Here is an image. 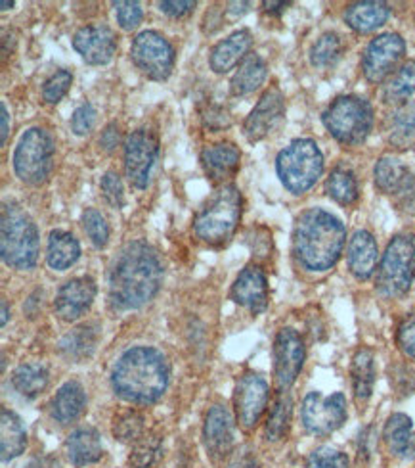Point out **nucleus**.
Segmentation results:
<instances>
[{"mask_svg": "<svg viewBox=\"0 0 415 468\" xmlns=\"http://www.w3.org/2000/svg\"><path fill=\"white\" fill-rule=\"evenodd\" d=\"M160 253L144 240L129 242L111 265L108 288L115 309H140L155 298L163 282Z\"/></svg>", "mask_w": 415, "mask_h": 468, "instance_id": "1", "label": "nucleus"}, {"mask_svg": "<svg viewBox=\"0 0 415 468\" xmlns=\"http://www.w3.org/2000/svg\"><path fill=\"white\" fill-rule=\"evenodd\" d=\"M111 386L125 401L153 403L169 386V363L160 349L148 346L130 347L115 363Z\"/></svg>", "mask_w": 415, "mask_h": 468, "instance_id": "2", "label": "nucleus"}, {"mask_svg": "<svg viewBox=\"0 0 415 468\" xmlns=\"http://www.w3.org/2000/svg\"><path fill=\"white\" fill-rule=\"evenodd\" d=\"M347 242L345 225L329 211L314 207L296 219L293 250L306 271L324 272L339 261Z\"/></svg>", "mask_w": 415, "mask_h": 468, "instance_id": "3", "label": "nucleus"}, {"mask_svg": "<svg viewBox=\"0 0 415 468\" xmlns=\"http://www.w3.org/2000/svg\"><path fill=\"white\" fill-rule=\"evenodd\" d=\"M242 192L232 185H223L197 211L193 219L195 237L219 246L224 244L242 219Z\"/></svg>", "mask_w": 415, "mask_h": 468, "instance_id": "4", "label": "nucleus"}, {"mask_svg": "<svg viewBox=\"0 0 415 468\" xmlns=\"http://www.w3.org/2000/svg\"><path fill=\"white\" fill-rule=\"evenodd\" d=\"M0 251L8 267L27 271L38 260V230L27 213L16 206L5 204L0 221Z\"/></svg>", "mask_w": 415, "mask_h": 468, "instance_id": "5", "label": "nucleus"}, {"mask_svg": "<svg viewBox=\"0 0 415 468\" xmlns=\"http://www.w3.org/2000/svg\"><path fill=\"white\" fill-rule=\"evenodd\" d=\"M275 171L293 194H305L322 177L324 155L314 141L299 139L284 148L275 160Z\"/></svg>", "mask_w": 415, "mask_h": 468, "instance_id": "6", "label": "nucleus"}, {"mask_svg": "<svg viewBox=\"0 0 415 468\" xmlns=\"http://www.w3.org/2000/svg\"><path fill=\"white\" fill-rule=\"evenodd\" d=\"M326 129L343 144H362L373 127V110L360 96H339L324 112Z\"/></svg>", "mask_w": 415, "mask_h": 468, "instance_id": "7", "label": "nucleus"}, {"mask_svg": "<svg viewBox=\"0 0 415 468\" xmlns=\"http://www.w3.org/2000/svg\"><path fill=\"white\" fill-rule=\"evenodd\" d=\"M54 167V141L41 129L33 127L19 139L14 152V171L26 185H41Z\"/></svg>", "mask_w": 415, "mask_h": 468, "instance_id": "8", "label": "nucleus"}, {"mask_svg": "<svg viewBox=\"0 0 415 468\" xmlns=\"http://www.w3.org/2000/svg\"><path fill=\"white\" fill-rule=\"evenodd\" d=\"M415 277V244L410 237H394L381 260L378 292L383 298H402Z\"/></svg>", "mask_w": 415, "mask_h": 468, "instance_id": "9", "label": "nucleus"}, {"mask_svg": "<svg viewBox=\"0 0 415 468\" xmlns=\"http://www.w3.org/2000/svg\"><path fill=\"white\" fill-rule=\"evenodd\" d=\"M130 58L138 69L155 81L167 80L174 68V48L157 31H144L136 35L130 47Z\"/></svg>", "mask_w": 415, "mask_h": 468, "instance_id": "10", "label": "nucleus"}, {"mask_svg": "<svg viewBox=\"0 0 415 468\" xmlns=\"http://www.w3.org/2000/svg\"><path fill=\"white\" fill-rule=\"evenodd\" d=\"M347 399L343 394L324 398L320 392H310L303 401V424L310 434L327 436L345 424Z\"/></svg>", "mask_w": 415, "mask_h": 468, "instance_id": "11", "label": "nucleus"}, {"mask_svg": "<svg viewBox=\"0 0 415 468\" xmlns=\"http://www.w3.org/2000/svg\"><path fill=\"white\" fill-rule=\"evenodd\" d=\"M157 154H160V141L151 131L138 129L129 134L125 143V171L132 186H148Z\"/></svg>", "mask_w": 415, "mask_h": 468, "instance_id": "12", "label": "nucleus"}, {"mask_svg": "<svg viewBox=\"0 0 415 468\" xmlns=\"http://www.w3.org/2000/svg\"><path fill=\"white\" fill-rule=\"evenodd\" d=\"M305 342L293 328H282L274 342V375L282 389L295 384L305 365Z\"/></svg>", "mask_w": 415, "mask_h": 468, "instance_id": "13", "label": "nucleus"}, {"mask_svg": "<svg viewBox=\"0 0 415 468\" xmlns=\"http://www.w3.org/2000/svg\"><path fill=\"white\" fill-rule=\"evenodd\" d=\"M406 52V43L399 33H383L375 37L368 45L362 60L366 80L371 83H381L394 69Z\"/></svg>", "mask_w": 415, "mask_h": 468, "instance_id": "14", "label": "nucleus"}, {"mask_svg": "<svg viewBox=\"0 0 415 468\" xmlns=\"http://www.w3.org/2000/svg\"><path fill=\"white\" fill-rule=\"evenodd\" d=\"M268 384L259 375H245L235 386V411L244 428H254L268 405Z\"/></svg>", "mask_w": 415, "mask_h": 468, "instance_id": "15", "label": "nucleus"}, {"mask_svg": "<svg viewBox=\"0 0 415 468\" xmlns=\"http://www.w3.org/2000/svg\"><path fill=\"white\" fill-rule=\"evenodd\" d=\"M285 113L284 94L278 89H270L263 94V99L253 108L244 123V134L249 143H259L282 122Z\"/></svg>", "mask_w": 415, "mask_h": 468, "instance_id": "16", "label": "nucleus"}, {"mask_svg": "<svg viewBox=\"0 0 415 468\" xmlns=\"http://www.w3.org/2000/svg\"><path fill=\"white\" fill-rule=\"evenodd\" d=\"M73 48L92 66L108 64L117 50V37L108 26H87L73 37Z\"/></svg>", "mask_w": 415, "mask_h": 468, "instance_id": "17", "label": "nucleus"}, {"mask_svg": "<svg viewBox=\"0 0 415 468\" xmlns=\"http://www.w3.org/2000/svg\"><path fill=\"white\" fill-rule=\"evenodd\" d=\"M94 298H96V282L90 277L73 279L66 282L57 292V296L54 300L56 315L66 323L77 321L90 309Z\"/></svg>", "mask_w": 415, "mask_h": 468, "instance_id": "18", "label": "nucleus"}, {"mask_svg": "<svg viewBox=\"0 0 415 468\" xmlns=\"http://www.w3.org/2000/svg\"><path fill=\"white\" fill-rule=\"evenodd\" d=\"M203 440L209 457L214 461H223L232 453L233 419L224 405L211 407L203 426Z\"/></svg>", "mask_w": 415, "mask_h": 468, "instance_id": "19", "label": "nucleus"}, {"mask_svg": "<svg viewBox=\"0 0 415 468\" xmlns=\"http://www.w3.org/2000/svg\"><path fill=\"white\" fill-rule=\"evenodd\" d=\"M232 300L259 315L268 305V281L265 271L256 265L245 267L232 286Z\"/></svg>", "mask_w": 415, "mask_h": 468, "instance_id": "20", "label": "nucleus"}, {"mask_svg": "<svg viewBox=\"0 0 415 468\" xmlns=\"http://www.w3.org/2000/svg\"><path fill=\"white\" fill-rule=\"evenodd\" d=\"M242 154L232 143H219L207 146L202 152V164L207 173V177L214 183H224L232 179L240 169Z\"/></svg>", "mask_w": 415, "mask_h": 468, "instance_id": "21", "label": "nucleus"}, {"mask_svg": "<svg viewBox=\"0 0 415 468\" xmlns=\"http://www.w3.org/2000/svg\"><path fill=\"white\" fill-rule=\"evenodd\" d=\"M378 242L368 230H356L348 244V269L356 279L368 281L378 267Z\"/></svg>", "mask_w": 415, "mask_h": 468, "instance_id": "22", "label": "nucleus"}, {"mask_svg": "<svg viewBox=\"0 0 415 468\" xmlns=\"http://www.w3.org/2000/svg\"><path fill=\"white\" fill-rule=\"evenodd\" d=\"M251 33L247 29L232 33L224 41L216 45L211 52V69L214 73H226L233 69L237 64L244 62L251 48Z\"/></svg>", "mask_w": 415, "mask_h": 468, "instance_id": "23", "label": "nucleus"}, {"mask_svg": "<svg viewBox=\"0 0 415 468\" xmlns=\"http://www.w3.org/2000/svg\"><path fill=\"white\" fill-rule=\"evenodd\" d=\"M85 407H87V394L83 386L78 382H66L56 392L50 403V413L54 420H57L59 424H69L85 413Z\"/></svg>", "mask_w": 415, "mask_h": 468, "instance_id": "24", "label": "nucleus"}, {"mask_svg": "<svg viewBox=\"0 0 415 468\" xmlns=\"http://www.w3.org/2000/svg\"><path fill=\"white\" fill-rule=\"evenodd\" d=\"M66 452L75 466H87L98 463L104 455L100 434H98L94 428H78V431H75L67 438Z\"/></svg>", "mask_w": 415, "mask_h": 468, "instance_id": "25", "label": "nucleus"}, {"mask_svg": "<svg viewBox=\"0 0 415 468\" xmlns=\"http://www.w3.org/2000/svg\"><path fill=\"white\" fill-rule=\"evenodd\" d=\"M27 445V432L26 426L16 413L3 409L0 411V453L3 461L8 463L26 452Z\"/></svg>", "mask_w": 415, "mask_h": 468, "instance_id": "26", "label": "nucleus"}, {"mask_svg": "<svg viewBox=\"0 0 415 468\" xmlns=\"http://www.w3.org/2000/svg\"><path fill=\"white\" fill-rule=\"evenodd\" d=\"M390 16V8L378 0H368V3H354L345 12V22L348 27L358 33H369L381 27Z\"/></svg>", "mask_w": 415, "mask_h": 468, "instance_id": "27", "label": "nucleus"}, {"mask_svg": "<svg viewBox=\"0 0 415 468\" xmlns=\"http://www.w3.org/2000/svg\"><path fill=\"white\" fill-rule=\"evenodd\" d=\"M383 438L392 455L397 457L415 455V432H413V422L408 415L404 413L392 415L385 424Z\"/></svg>", "mask_w": 415, "mask_h": 468, "instance_id": "28", "label": "nucleus"}, {"mask_svg": "<svg viewBox=\"0 0 415 468\" xmlns=\"http://www.w3.org/2000/svg\"><path fill=\"white\" fill-rule=\"evenodd\" d=\"M411 181L413 175L410 169L399 158H392V155H385L375 165V185L385 194L400 197Z\"/></svg>", "mask_w": 415, "mask_h": 468, "instance_id": "29", "label": "nucleus"}, {"mask_svg": "<svg viewBox=\"0 0 415 468\" xmlns=\"http://www.w3.org/2000/svg\"><path fill=\"white\" fill-rule=\"evenodd\" d=\"M81 256V246L71 232L66 230H52L48 237V251L47 261L54 271L69 269Z\"/></svg>", "mask_w": 415, "mask_h": 468, "instance_id": "30", "label": "nucleus"}, {"mask_svg": "<svg viewBox=\"0 0 415 468\" xmlns=\"http://www.w3.org/2000/svg\"><path fill=\"white\" fill-rule=\"evenodd\" d=\"M266 80V64L259 54H249L232 77V94L245 96L254 92Z\"/></svg>", "mask_w": 415, "mask_h": 468, "instance_id": "31", "label": "nucleus"}, {"mask_svg": "<svg viewBox=\"0 0 415 468\" xmlns=\"http://www.w3.org/2000/svg\"><path fill=\"white\" fill-rule=\"evenodd\" d=\"M350 377H352V388H354L356 399L368 401L375 384V359H373L371 349L362 347L356 351L352 367H350Z\"/></svg>", "mask_w": 415, "mask_h": 468, "instance_id": "32", "label": "nucleus"}, {"mask_svg": "<svg viewBox=\"0 0 415 468\" xmlns=\"http://www.w3.org/2000/svg\"><path fill=\"white\" fill-rule=\"evenodd\" d=\"M48 370L41 363H24L19 365L14 375H12V384L17 389L19 396H24L27 399L36 398L41 392H45L48 386Z\"/></svg>", "mask_w": 415, "mask_h": 468, "instance_id": "33", "label": "nucleus"}, {"mask_svg": "<svg viewBox=\"0 0 415 468\" xmlns=\"http://www.w3.org/2000/svg\"><path fill=\"white\" fill-rule=\"evenodd\" d=\"M98 342V333L94 326H78L75 330H71L69 335H66L59 342V351L66 359L71 361H83L87 357L92 356V351L96 347Z\"/></svg>", "mask_w": 415, "mask_h": 468, "instance_id": "34", "label": "nucleus"}, {"mask_svg": "<svg viewBox=\"0 0 415 468\" xmlns=\"http://www.w3.org/2000/svg\"><path fill=\"white\" fill-rule=\"evenodd\" d=\"M389 141L399 150L415 148V101L404 104L390 120Z\"/></svg>", "mask_w": 415, "mask_h": 468, "instance_id": "35", "label": "nucleus"}, {"mask_svg": "<svg viewBox=\"0 0 415 468\" xmlns=\"http://www.w3.org/2000/svg\"><path fill=\"white\" fill-rule=\"evenodd\" d=\"M163 459V438L157 432H146L132 445L129 463L134 468H155Z\"/></svg>", "mask_w": 415, "mask_h": 468, "instance_id": "36", "label": "nucleus"}, {"mask_svg": "<svg viewBox=\"0 0 415 468\" xmlns=\"http://www.w3.org/2000/svg\"><path fill=\"white\" fill-rule=\"evenodd\" d=\"M326 192L341 206H350L358 200V183L354 173L347 167L333 169L326 183Z\"/></svg>", "mask_w": 415, "mask_h": 468, "instance_id": "37", "label": "nucleus"}, {"mask_svg": "<svg viewBox=\"0 0 415 468\" xmlns=\"http://www.w3.org/2000/svg\"><path fill=\"white\" fill-rule=\"evenodd\" d=\"M415 92V62L404 64L399 73L383 89V101L387 104H400Z\"/></svg>", "mask_w": 415, "mask_h": 468, "instance_id": "38", "label": "nucleus"}, {"mask_svg": "<svg viewBox=\"0 0 415 468\" xmlns=\"http://www.w3.org/2000/svg\"><path fill=\"white\" fill-rule=\"evenodd\" d=\"M146 434V420L144 415L134 411V409H127L115 415L113 419V436L119 441H130L134 443L138 438Z\"/></svg>", "mask_w": 415, "mask_h": 468, "instance_id": "39", "label": "nucleus"}, {"mask_svg": "<svg viewBox=\"0 0 415 468\" xmlns=\"http://www.w3.org/2000/svg\"><path fill=\"white\" fill-rule=\"evenodd\" d=\"M343 52L341 37L337 33H324L310 48V62L316 68H329L339 60Z\"/></svg>", "mask_w": 415, "mask_h": 468, "instance_id": "40", "label": "nucleus"}, {"mask_svg": "<svg viewBox=\"0 0 415 468\" xmlns=\"http://www.w3.org/2000/svg\"><path fill=\"white\" fill-rule=\"evenodd\" d=\"M291 407L293 403L289 396H282L278 401H275L266 422V438L270 441H278L287 434L289 422H291Z\"/></svg>", "mask_w": 415, "mask_h": 468, "instance_id": "41", "label": "nucleus"}, {"mask_svg": "<svg viewBox=\"0 0 415 468\" xmlns=\"http://www.w3.org/2000/svg\"><path fill=\"white\" fill-rule=\"evenodd\" d=\"M83 227H85V232L88 234L90 242L96 246V248H104L109 240V227H108V221L106 218L102 216L100 211L98 209H85L83 213Z\"/></svg>", "mask_w": 415, "mask_h": 468, "instance_id": "42", "label": "nucleus"}, {"mask_svg": "<svg viewBox=\"0 0 415 468\" xmlns=\"http://www.w3.org/2000/svg\"><path fill=\"white\" fill-rule=\"evenodd\" d=\"M71 83H73V75L69 71H66V69L56 71L50 80H47V83L43 87V99L48 104H57L67 94Z\"/></svg>", "mask_w": 415, "mask_h": 468, "instance_id": "43", "label": "nucleus"}, {"mask_svg": "<svg viewBox=\"0 0 415 468\" xmlns=\"http://www.w3.org/2000/svg\"><path fill=\"white\" fill-rule=\"evenodd\" d=\"M306 468H348V457L331 447H320L308 455Z\"/></svg>", "mask_w": 415, "mask_h": 468, "instance_id": "44", "label": "nucleus"}, {"mask_svg": "<svg viewBox=\"0 0 415 468\" xmlns=\"http://www.w3.org/2000/svg\"><path fill=\"white\" fill-rule=\"evenodd\" d=\"M115 16L117 24L121 26L125 31H132L140 26L144 12L140 3H130V0H121V3H115Z\"/></svg>", "mask_w": 415, "mask_h": 468, "instance_id": "45", "label": "nucleus"}, {"mask_svg": "<svg viewBox=\"0 0 415 468\" xmlns=\"http://www.w3.org/2000/svg\"><path fill=\"white\" fill-rule=\"evenodd\" d=\"M102 194L113 207H123L125 204V190L121 177L115 171H108L102 177Z\"/></svg>", "mask_w": 415, "mask_h": 468, "instance_id": "46", "label": "nucleus"}, {"mask_svg": "<svg viewBox=\"0 0 415 468\" xmlns=\"http://www.w3.org/2000/svg\"><path fill=\"white\" fill-rule=\"evenodd\" d=\"M94 123H96V110H94L90 104L78 106V108L73 112L71 129H73L75 134H78V136L88 134V133L94 129Z\"/></svg>", "mask_w": 415, "mask_h": 468, "instance_id": "47", "label": "nucleus"}, {"mask_svg": "<svg viewBox=\"0 0 415 468\" xmlns=\"http://www.w3.org/2000/svg\"><path fill=\"white\" fill-rule=\"evenodd\" d=\"M397 344L402 354L410 359H415V317H408L397 333Z\"/></svg>", "mask_w": 415, "mask_h": 468, "instance_id": "48", "label": "nucleus"}, {"mask_svg": "<svg viewBox=\"0 0 415 468\" xmlns=\"http://www.w3.org/2000/svg\"><path fill=\"white\" fill-rule=\"evenodd\" d=\"M203 122L209 129L221 131L230 125V113L221 106H209V110L203 113Z\"/></svg>", "mask_w": 415, "mask_h": 468, "instance_id": "49", "label": "nucleus"}, {"mask_svg": "<svg viewBox=\"0 0 415 468\" xmlns=\"http://www.w3.org/2000/svg\"><path fill=\"white\" fill-rule=\"evenodd\" d=\"M160 8L167 16L182 17V16L190 14L195 8V3H192V0H186V3H182V0H181V3H160Z\"/></svg>", "mask_w": 415, "mask_h": 468, "instance_id": "50", "label": "nucleus"}, {"mask_svg": "<svg viewBox=\"0 0 415 468\" xmlns=\"http://www.w3.org/2000/svg\"><path fill=\"white\" fill-rule=\"evenodd\" d=\"M117 143H119V129H117L115 123H111V125H108V129L104 131L102 139H100V144H102L108 152H111V150L117 146Z\"/></svg>", "mask_w": 415, "mask_h": 468, "instance_id": "51", "label": "nucleus"}, {"mask_svg": "<svg viewBox=\"0 0 415 468\" xmlns=\"http://www.w3.org/2000/svg\"><path fill=\"white\" fill-rule=\"evenodd\" d=\"M27 468H62V464H59V461L52 455H45V457H35Z\"/></svg>", "mask_w": 415, "mask_h": 468, "instance_id": "52", "label": "nucleus"}, {"mask_svg": "<svg viewBox=\"0 0 415 468\" xmlns=\"http://www.w3.org/2000/svg\"><path fill=\"white\" fill-rule=\"evenodd\" d=\"M228 468H256V459L251 453H242L235 455Z\"/></svg>", "mask_w": 415, "mask_h": 468, "instance_id": "53", "label": "nucleus"}, {"mask_svg": "<svg viewBox=\"0 0 415 468\" xmlns=\"http://www.w3.org/2000/svg\"><path fill=\"white\" fill-rule=\"evenodd\" d=\"M0 113H3V144H6L8 131H10V115H8V108L5 102L0 104Z\"/></svg>", "mask_w": 415, "mask_h": 468, "instance_id": "54", "label": "nucleus"}, {"mask_svg": "<svg viewBox=\"0 0 415 468\" xmlns=\"http://www.w3.org/2000/svg\"><path fill=\"white\" fill-rule=\"evenodd\" d=\"M289 5L287 3H265V8H266V12H284L285 8H287Z\"/></svg>", "mask_w": 415, "mask_h": 468, "instance_id": "55", "label": "nucleus"}, {"mask_svg": "<svg viewBox=\"0 0 415 468\" xmlns=\"http://www.w3.org/2000/svg\"><path fill=\"white\" fill-rule=\"evenodd\" d=\"M8 323V303L3 302V326Z\"/></svg>", "mask_w": 415, "mask_h": 468, "instance_id": "56", "label": "nucleus"}, {"mask_svg": "<svg viewBox=\"0 0 415 468\" xmlns=\"http://www.w3.org/2000/svg\"><path fill=\"white\" fill-rule=\"evenodd\" d=\"M0 6H3V10H10L14 6V3H12V0H10V3H8V0H5V3L0 5Z\"/></svg>", "mask_w": 415, "mask_h": 468, "instance_id": "57", "label": "nucleus"}]
</instances>
